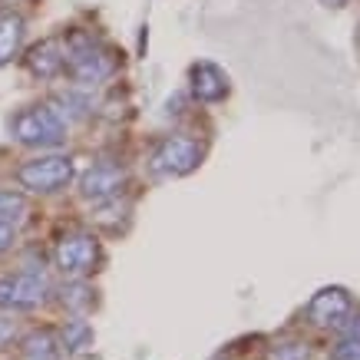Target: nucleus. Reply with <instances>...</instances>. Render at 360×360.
I'll use <instances>...</instances> for the list:
<instances>
[{"mask_svg": "<svg viewBox=\"0 0 360 360\" xmlns=\"http://www.w3.org/2000/svg\"><path fill=\"white\" fill-rule=\"evenodd\" d=\"M7 129H11V139L27 149H56L66 139V122L53 110V103H37V106L17 110Z\"/></svg>", "mask_w": 360, "mask_h": 360, "instance_id": "f257e3e1", "label": "nucleus"}, {"mask_svg": "<svg viewBox=\"0 0 360 360\" xmlns=\"http://www.w3.org/2000/svg\"><path fill=\"white\" fill-rule=\"evenodd\" d=\"M66 40V37H63ZM70 77L83 83V86H93V83H103L116 73V56L106 50V46L86 37V33H73L66 40V66Z\"/></svg>", "mask_w": 360, "mask_h": 360, "instance_id": "f03ea898", "label": "nucleus"}, {"mask_svg": "<svg viewBox=\"0 0 360 360\" xmlns=\"http://www.w3.org/2000/svg\"><path fill=\"white\" fill-rule=\"evenodd\" d=\"M17 182L27 192H60L73 182V159L70 155H37L17 169Z\"/></svg>", "mask_w": 360, "mask_h": 360, "instance_id": "7ed1b4c3", "label": "nucleus"}, {"mask_svg": "<svg viewBox=\"0 0 360 360\" xmlns=\"http://www.w3.org/2000/svg\"><path fill=\"white\" fill-rule=\"evenodd\" d=\"M99 262V241L89 231H70L56 245V268L66 278H83Z\"/></svg>", "mask_w": 360, "mask_h": 360, "instance_id": "20e7f679", "label": "nucleus"}, {"mask_svg": "<svg viewBox=\"0 0 360 360\" xmlns=\"http://www.w3.org/2000/svg\"><path fill=\"white\" fill-rule=\"evenodd\" d=\"M46 297V278L40 271H17L0 278V307L4 311H30Z\"/></svg>", "mask_w": 360, "mask_h": 360, "instance_id": "39448f33", "label": "nucleus"}, {"mask_svg": "<svg viewBox=\"0 0 360 360\" xmlns=\"http://www.w3.org/2000/svg\"><path fill=\"white\" fill-rule=\"evenodd\" d=\"M202 162V146L188 136H169L153 155V172L159 175H188Z\"/></svg>", "mask_w": 360, "mask_h": 360, "instance_id": "423d86ee", "label": "nucleus"}, {"mask_svg": "<svg viewBox=\"0 0 360 360\" xmlns=\"http://www.w3.org/2000/svg\"><path fill=\"white\" fill-rule=\"evenodd\" d=\"M66 66V40L63 37H46L27 53V70L40 79H53L63 73Z\"/></svg>", "mask_w": 360, "mask_h": 360, "instance_id": "0eeeda50", "label": "nucleus"}, {"mask_svg": "<svg viewBox=\"0 0 360 360\" xmlns=\"http://www.w3.org/2000/svg\"><path fill=\"white\" fill-rule=\"evenodd\" d=\"M122 182H126V172H122L120 165H96V169H89V172L83 175L79 192H83V198H89V202H106V198H112L120 192Z\"/></svg>", "mask_w": 360, "mask_h": 360, "instance_id": "6e6552de", "label": "nucleus"}, {"mask_svg": "<svg viewBox=\"0 0 360 360\" xmlns=\"http://www.w3.org/2000/svg\"><path fill=\"white\" fill-rule=\"evenodd\" d=\"M225 93H229V79H225V73L219 66L212 63L192 66V96L198 103H219Z\"/></svg>", "mask_w": 360, "mask_h": 360, "instance_id": "1a4fd4ad", "label": "nucleus"}, {"mask_svg": "<svg viewBox=\"0 0 360 360\" xmlns=\"http://www.w3.org/2000/svg\"><path fill=\"white\" fill-rule=\"evenodd\" d=\"M350 314V297L340 288H328L311 301V317L317 324H340Z\"/></svg>", "mask_w": 360, "mask_h": 360, "instance_id": "9d476101", "label": "nucleus"}, {"mask_svg": "<svg viewBox=\"0 0 360 360\" xmlns=\"http://www.w3.org/2000/svg\"><path fill=\"white\" fill-rule=\"evenodd\" d=\"M23 40V17L13 11H0V66H7L17 56Z\"/></svg>", "mask_w": 360, "mask_h": 360, "instance_id": "9b49d317", "label": "nucleus"}, {"mask_svg": "<svg viewBox=\"0 0 360 360\" xmlns=\"http://www.w3.org/2000/svg\"><path fill=\"white\" fill-rule=\"evenodd\" d=\"M23 212H27V198L17 192V188H0V219H20Z\"/></svg>", "mask_w": 360, "mask_h": 360, "instance_id": "f8f14e48", "label": "nucleus"}, {"mask_svg": "<svg viewBox=\"0 0 360 360\" xmlns=\"http://www.w3.org/2000/svg\"><path fill=\"white\" fill-rule=\"evenodd\" d=\"M89 338V330H86V324H79V321H73L70 328L63 330V340H66V347L70 350H79V344Z\"/></svg>", "mask_w": 360, "mask_h": 360, "instance_id": "ddd939ff", "label": "nucleus"}, {"mask_svg": "<svg viewBox=\"0 0 360 360\" xmlns=\"http://www.w3.org/2000/svg\"><path fill=\"white\" fill-rule=\"evenodd\" d=\"M13 238H17V231H13V221L0 219V255H4V251H11Z\"/></svg>", "mask_w": 360, "mask_h": 360, "instance_id": "4468645a", "label": "nucleus"}, {"mask_svg": "<svg viewBox=\"0 0 360 360\" xmlns=\"http://www.w3.org/2000/svg\"><path fill=\"white\" fill-rule=\"evenodd\" d=\"M11 338H13V328L7 324V321H0V347H4V344H7Z\"/></svg>", "mask_w": 360, "mask_h": 360, "instance_id": "2eb2a0df", "label": "nucleus"}, {"mask_svg": "<svg viewBox=\"0 0 360 360\" xmlns=\"http://www.w3.org/2000/svg\"><path fill=\"white\" fill-rule=\"evenodd\" d=\"M321 4H328V7H344L347 0H321Z\"/></svg>", "mask_w": 360, "mask_h": 360, "instance_id": "dca6fc26", "label": "nucleus"}]
</instances>
